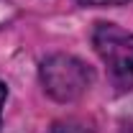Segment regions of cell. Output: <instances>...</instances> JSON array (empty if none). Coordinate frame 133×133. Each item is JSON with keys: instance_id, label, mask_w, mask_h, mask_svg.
Returning <instances> with one entry per match:
<instances>
[{"instance_id": "6da1fadb", "label": "cell", "mask_w": 133, "mask_h": 133, "mask_svg": "<svg viewBox=\"0 0 133 133\" xmlns=\"http://www.w3.org/2000/svg\"><path fill=\"white\" fill-rule=\"evenodd\" d=\"M92 46L108 66V77L120 92L133 90V33L115 23H97L92 31Z\"/></svg>"}, {"instance_id": "7a4b0ae2", "label": "cell", "mask_w": 133, "mask_h": 133, "mask_svg": "<svg viewBox=\"0 0 133 133\" xmlns=\"http://www.w3.org/2000/svg\"><path fill=\"white\" fill-rule=\"evenodd\" d=\"M38 77L49 97H54L56 102H72L90 90L92 69L72 54H51L41 62Z\"/></svg>"}, {"instance_id": "3957f363", "label": "cell", "mask_w": 133, "mask_h": 133, "mask_svg": "<svg viewBox=\"0 0 133 133\" xmlns=\"http://www.w3.org/2000/svg\"><path fill=\"white\" fill-rule=\"evenodd\" d=\"M82 5H95V8H110V5H123L128 0H79Z\"/></svg>"}, {"instance_id": "277c9868", "label": "cell", "mask_w": 133, "mask_h": 133, "mask_svg": "<svg viewBox=\"0 0 133 133\" xmlns=\"http://www.w3.org/2000/svg\"><path fill=\"white\" fill-rule=\"evenodd\" d=\"M5 97H8V87L0 82V120H3V105H5Z\"/></svg>"}]
</instances>
